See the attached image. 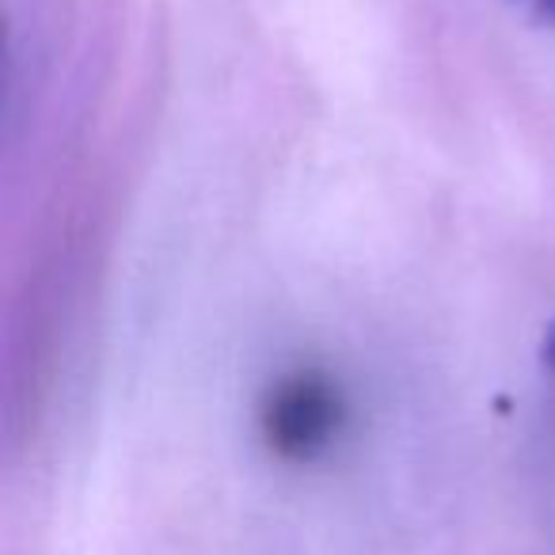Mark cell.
I'll return each mask as SVG.
<instances>
[{
  "label": "cell",
  "instance_id": "obj_2",
  "mask_svg": "<svg viewBox=\"0 0 555 555\" xmlns=\"http://www.w3.org/2000/svg\"><path fill=\"white\" fill-rule=\"evenodd\" d=\"M521 4L537 20H544V24H555V0H521Z\"/></svg>",
  "mask_w": 555,
  "mask_h": 555
},
{
  "label": "cell",
  "instance_id": "obj_1",
  "mask_svg": "<svg viewBox=\"0 0 555 555\" xmlns=\"http://www.w3.org/2000/svg\"><path fill=\"white\" fill-rule=\"evenodd\" d=\"M347 423V400L324 370H294L270 385L259 408L262 441L282 461H317Z\"/></svg>",
  "mask_w": 555,
  "mask_h": 555
},
{
  "label": "cell",
  "instance_id": "obj_3",
  "mask_svg": "<svg viewBox=\"0 0 555 555\" xmlns=\"http://www.w3.org/2000/svg\"><path fill=\"white\" fill-rule=\"evenodd\" d=\"M544 370L555 377V324L547 327V335H544Z\"/></svg>",
  "mask_w": 555,
  "mask_h": 555
}]
</instances>
